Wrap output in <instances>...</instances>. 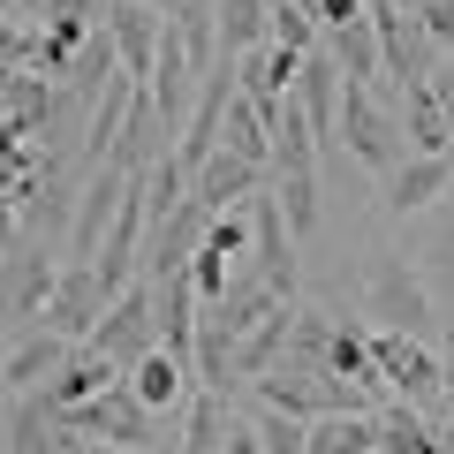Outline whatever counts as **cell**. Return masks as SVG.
<instances>
[{"instance_id": "9", "label": "cell", "mask_w": 454, "mask_h": 454, "mask_svg": "<svg viewBox=\"0 0 454 454\" xmlns=\"http://www.w3.org/2000/svg\"><path fill=\"white\" fill-rule=\"evenodd\" d=\"M98 31L114 38L121 76L145 83V76H152V53H160V31H167V8H145V0H106V8H98Z\"/></svg>"}, {"instance_id": "11", "label": "cell", "mask_w": 454, "mask_h": 454, "mask_svg": "<svg viewBox=\"0 0 454 454\" xmlns=\"http://www.w3.org/2000/svg\"><path fill=\"white\" fill-rule=\"evenodd\" d=\"M250 273H258L280 303H295V235H288V220H280L273 190L250 197Z\"/></svg>"}, {"instance_id": "8", "label": "cell", "mask_w": 454, "mask_h": 454, "mask_svg": "<svg viewBox=\"0 0 454 454\" xmlns=\"http://www.w3.org/2000/svg\"><path fill=\"white\" fill-rule=\"evenodd\" d=\"M121 197H129V175H114V167H83V182H76V220H68V265H91V258H98L114 212H121Z\"/></svg>"}, {"instance_id": "4", "label": "cell", "mask_w": 454, "mask_h": 454, "mask_svg": "<svg viewBox=\"0 0 454 454\" xmlns=\"http://www.w3.org/2000/svg\"><path fill=\"white\" fill-rule=\"evenodd\" d=\"M364 318H372L379 333H417V325L432 318V295L409 273L402 250H379L372 258V273H364Z\"/></svg>"}, {"instance_id": "19", "label": "cell", "mask_w": 454, "mask_h": 454, "mask_svg": "<svg viewBox=\"0 0 454 454\" xmlns=\"http://www.w3.org/2000/svg\"><path fill=\"white\" fill-rule=\"evenodd\" d=\"M447 190H454V160H402L387 175V212L394 220L432 212V205H447Z\"/></svg>"}, {"instance_id": "30", "label": "cell", "mask_w": 454, "mask_h": 454, "mask_svg": "<svg viewBox=\"0 0 454 454\" xmlns=\"http://www.w3.org/2000/svg\"><path fill=\"white\" fill-rule=\"evenodd\" d=\"M227 280H235V250L205 243V250L190 258V288H197V303H220V295H227Z\"/></svg>"}, {"instance_id": "31", "label": "cell", "mask_w": 454, "mask_h": 454, "mask_svg": "<svg viewBox=\"0 0 454 454\" xmlns=\"http://www.w3.org/2000/svg\"><path fill=\"white\" fill-rule=\"evenodd\" d=\"M250 432H258V454H303L310 424L280 417V409H250Z\"/></svg>"}, {"instance_id": "34", "label": "cell", "mask_w": 454, "mask_h": 454, "mask_svg": "<svg viewBox=\"0 0 454 454\" xmlns=\"http://www.w3.org/2000/svg\"><path fill=\"white\" fill-rule=\"evenodd\" d=\"M31 46H38V31L23 38L16 23H0V68H31Z\"/></svg>"}, {"instance_id": "24", "label": "cell", "mask_w": 454, "mask_h": 454, "mask_svg": "<svg viewBox=\"0 0 454 454\" xmlns=\"http://www.w3.org/2000/svg\"><path fill=\"white\" fill-rule=\"evenodd\" d=\"M212 31H220V53H227V61H243L250 46H265L273 8H265V0H212Z\"/></svg>"}, {"instance_id": "3", "label": "cell", "mask_w": 454, "mask_h": 454, "mask_svg": "<svg viewBox=\"0 0 454 454\" xmlns=\"http://www.w3.org/2000/svg\"><path fill=\"white\" fill-rule=\"evenodd\" d=\"M83 348H98V356L114 364V372H137V364L160 348V318H152V280H129V288L106 303V318L91 325V340Z\"/></svg>"}, {"instance_id": "42", "label": "cell", "mask_w": 454, "mask_h": 454, "mask_svg": "<svg viewBox=\"0 0 454 454\" xmlns=\"http://www.w3.org/2000/svg\"><path fill=\"white\" fill-rule=\"evenodd\" d=\"M265 8H310V0H265Z\"/></svg>"}, {"instance_id": "26", "label": "cell", "mask_w": 454, "mask_h": 454, "mask_svg": "<svg viewBox=\"0 0 454 454\" xmlns=\"http://www.w3.org/2000/svg\"><path fill=\"white\" fill-rule=\"evenodd\" d=\"M220 152H235V160L265 167V152H273V129H265V106L258 98H227V121H220Z\"/></svg>"}, {"instance_id": "1", "label": "cell", "mask_w": 454, "mask_h": 454, "mask_svg": "<svg viewBox=\"0 0 454 454\" xmlns=\"http://www.w3.org/2000/svg\"><path fill=\"white\" fill-rule=\"evenodd\" d=\"M333 145L348 152L356 167H372L379 182L409 160V152H402V121H394V114L379 106V91H364V83H340V137H333Z\"/></svg>"}, {"instance_id": "6", "label": "cell", "mask_w": 454, "mask_h": 454, "mask_svg": "<svg viewBox=\"0 0 454 454\" xmlns=\"http://www.w3.org/2000/svg\"><path fill=\"white\" fill-rule=\"evenodd\" d=\"M364 16H372V38H379V83H424L439 68V46L424 38L417 16H402V8H379V0H364Z\"/></svg>"}, {"instance_id": "22", "label": "cell", "mask_w": 454, "mask_h": 454, "mask_svg": "<svg viewBox=\"0 0 454 454\" xmlns=\"http://www.w3.org/2000/svg\"><path fill=\"white\" fill-rule=\"evenodd\" d=\"M325 61L340 68V83H364V91H379V38H372V16L348 23V31H318Z\"/></svg>"}, {"instance_id": "39", "label": "cell", "mask_w": 454, "mask_h": 454, "mask_svg": "<svg viewBox=\"0 0 454 454\" xmlns=\"http://www.w3.org/2000/svg\"><path fill=\"white\" fill-rule=\"evenodd\" d=\"M16 16H38V23H46V16H53V0H16Z\"/></svg>"}, {"instance_id": "28", "label": "cell", "mask_w": 454, "mask_h": 454, "mask_svg": "<svg viewBox=\"0 0 454 454\" xmlns=\"http://www.w3.org/2000/svg\"><path fill=\"white\" fill-rule=\"evenodd\" d=\"M8 454H61V432L38 394H16V409H8Z\"/></svg>"}, {"instance_id": "40", "label": "cell", "mask_w": 454, "mask_h": 454, "mask_svg": "<svg viewBox=\"0 0 454 454\" xmlns=\"http://www.w3.org/2000/svg\"><path fill=\"white\" fill-rule=\"evenodd\" d=\"M439 454H454V409L439 417Z\"/></svg>"}, {"instance_id": "18", "label": "cell", "mask_w": 454, "mask_h": 454, "mask_svg": "<svg viewBox=\"0 0 454 454\" xmlns=\"http://www.w3.org/2000/svg\"><path fill=\"white\" fill-rule=\"evenodd\" d=\"M152 318H160V348L175 364H190V348H197V288H190V273L152 280Z\"/></svg>"}, {"instance_id": "2", "label": "cell", "mask_w": 454, "mask_h": 454, "mask_svg": "<svg viewBox=\"0 0 454 454\" xmlns=\"http://www.w3.org/2000/svg\"><path fill=\"white\" fill-rule=\"evenodd\" d=\"M53 424H61V432H76V439H98V447H121V454L160 447V417H152L129 387H106L98 402L68 409V417H53Z\"/></svg>"}, {"instance_id": "33", "label": "cell", "mask_w": 454, "mask_h": 454, "mask_svg": "<svg viewBox=\"0 0 454 454\" xmlns=\"http://www.w3.org/2000/svg\"><path fill=\"white\" fill-rule=\"evenodd\" d=\"M310 16H318V31H348V23H364V0H310Z\"/></svg>"}, {"instance_id": "14", "label": "cell", "mask_w": 454, "mask_h": 454, "mask_svg": "<svg viewBox=\"0 0 454 454\" xmlns=\"http://www.w3.org/2000/svg\"><path fill=\"white\" fill-rule=\"evenodd\" d=\"M160 160H175V137L160 129V114H152V98L137 91L129 121H121V137H114V152H106L98 167H114V175H129V182H137V175H152Z\"/></svg>"}, {"instance_id": "25", "label": "cell", "mask_w": 454, "mask_h": 454, "mask_svg": "<svg viewBox=\"0 0 454 454\" xmlns=\"http://www.w3.org/2000/svg\"><path fill=\"white\" fill-rule=\"evenodd\" d=\"M303 454H379V409H348V417H318Z\"/></svg>"}, {"instance_id": "21", "label": "cell", "mask_w": 454, "mask_h": 454, "mask_svg": "<svg viewBox=\"0 0 454 454\" xmlns=\"http://www.w3.org/2000/svg\"><path fill=\"white\" fill-rule=\"evenodd\" d=\"M121 387H129L137 402L152 409V417H167V409H175L182 394L197 387V379H190V364H175V356H167V348H152V356L137 364V372H121Z\"/></svg>"}, {"instance_id": "43", "label": "cell", "mask_w": 454, "mask_h": 454, "mask_svg": "<svg viewBox=\"0 0 454 454\" xmlns=\"http://www.w3.org/2000/svg\"><path fill=\"white\" fill-rule=\"evenodd\" d=\"M145 8H167V0H145Z\"/></svg>"}, {"instance_id": "20", "label": "cell", "mask_w": 454, "mask_h": 454, "mask_svg": "<svg viewBox=\"0 0 454 454\" xmlns=\"http://www.w3.org/2000/svg\"><path fill=\"white\" fill-rule=\"evenodd\" d=\"M295 68H303V61H295V53H280L273 38H265V46H250L243 61H235V91H243V98H258V106L273 114L280 98L295 91Z\"/></svg>"}, {"instance_id": "5", "label": "cell", "mask_w": 454, "mask_h": 454, "mask_svg": "<svg viewBox=\"0 0 454 454\" xmlns=\"http://www.w3.org/2000/svg\"><path fill=\"white\" fill-rule=\"evenodd\" d=\"M372 372H379V394L387 402H439V348H424L417 333H379L372 325Z\"/></svg>"}, {"instance_id": "16", "label": "cell", "mask_w": 454, "mask_h": 454, "mask_svg": "<svg viewBox=\"0 0 454 454\" xmlns=\"http://www.w3.org/2000/svg\"><path fill=\"white\" fill-rule=\"evenodd\" d=\"M295 106H303V121H310V137H318V152L340 137V68L325 61V46L318 53H303V68H295Z\"/></svg>"}, {"instance_id": "15", "label": "cell", "mask_w": 454, "mask_h": 454, "mask_svg": "<svg viewBox=\"0 0 454 454\" xmlns=\"http://www.w3.org/2000/svg\"><path fill=\"white\" fill-rule=\"evenodd\" d=\"M106 387H121V372H114L98 348H68V364L38 387V402H46V417H68V409H83V402H98Z\"/></svg>"}, {"instance_id": "7", "label": "cell", "mask_w": 454, "mask_h": 454, "mask_svg": "<svg viewBox=\"0 0 454 454\" xmlns=\"http://www.w3.org/2000/svg\"><path fill=\"white\" fill-rule=\"evenodd\" d=\"M106 280H98V265H61V280H53V295H46V310H38V325L46 333H61V340H91V325L106 318Z\"/></svg>"}, {"instance_id": "41", "label": "cell", "mask_w": 454, "mask_h": 454, "mask_svg": "<svg viewBox=\"0 0 454 454\" xmlns=\"http://www.w3.org/2000/svg\"><path fill=\"white\" fill-rule=\"evenodd\" d=\"M379 8H402V16H417V8H424V0H379Z\"/></svg>"}, {"instance_id": "32", "label": "cell", "mask_w": 454, "mask_h": 454, "mask_svg": "<svg viewBox=\"0 0 454 454\" xmlns=\"http://www.w3.org/2000/svg\"><path fill=\"white\" fill-rule=\"evenodd\" d=\"M417 23H424V38L439 46V61H454V0H424Z\"/></svg>"}, {"instance_id": "17", "label": "cell", "mask_w": 454, "mask_h": 454, "mask_svg": "<svg viewBox=\"0 0 454 454\" xmlns=\"http://www.w3.org/2000/svg\"><path fill=\"white\" fill-rule=\"evenodd\" d=\"M68 348H76V340H61V333H46V325H31V333L0 356V394H38V387H46V379L68 364Z\"/></svg>"}, {"instance_id": "29", "label": "cell", "mask_w": 454, "mask_h": 454, "mask_svg": "<svg viewBox=\"0 0 454 454\" xmlns=\"http://www.w3.org/2000/svg\"><path fill=\"white\" fill-rule=\"evenodd\" d=\"M227 447V394H197L182 424V454H220Z\"/></svg>"}, {"instance_id": "27", "label": "cell", "mask_w": 454, "mask_h": 454, "mask_svg": "<svg viewBox=\"0 0 454 454\" xmlns=\"http://www.w3.org/2000/svg\"><path fill=\"white\" fill-rule=\"evenodd\" d=\"M379 454H439V424L409 402H387L379 409Z\"/></svg>"}, {"instance_id": "12", "label": "cell", "mask_w": 454, "mask_h": 454, "mask_svg": "<svg viewBox=\"0 0 454 454\" xmlns=\"http://www.w3.org/2000/svg\"><path fill=\"white\" fill-rule=\"evenodd\" d=\"M402 106H394V121H402V152L409 160H454V121L447 106L432 98V83H402Z\"/></svg>"}, {"instance_id": "13", "label": "cell", "mask_w": 454, "mask_h": 454, "mask_svg": "<svg viewBox=\"0 0 454 454\" xmlns=\"http://www.w3.org/2000/svg\"><path fill=\"white\" fill-rule=\"evenodd\" d=\"M190 197L212 212V220H220V212H243L250 197H265V167L235 160V152H212V160L190 175Z\"/></svg>"}, {"instance_id": "37", "label": "cell", "mask_w": 454, "mask_h": 454, "mask_svg": "<svg viewBox=\"0 0 454 454\" xmlns=\"http://www.w3.org/2000/svg\"><path fill=\"white\" fill-rule=\"evenodd\" d=\"M220 454H258V432H250V424H227V447Z\"/></svg>"}, {"instance_id": "38", "label": "cell", "mask_w": 454, "mask_h": 454, "mask_svg": "<svg viewBox=\"0 0 454 454\" xmlns=\"http://www.w3.org/2000/svg\"><path fill=\"white\" fill-rule=\"evenodd\" d=\"M53 432H61V424H53ZM61 454H106V447H98V439H76V432H61Z\"/></svg>"}, {"instance_id": "10", "label": "cell", "mask_w": 454, "mask_h": 454, "mask_svg": "<svg viewBox=\"0 0 454 454\" xmlns=\"http://www.w3.org/2000/svg\"><path fill=\"white\" fill-rule=\"evenodd\" d=\"M53 280H61V265L46 258V243H8L0 250V318H31L38 325Z\"/></svg>"}, {"instance_id": "36", "label": "cell", "mask_w": 454, "mask_h": 454, "mask_svg": "<svg viewBox=\"0 0 454 454\" xmlns=\"http://www.w3.org/2000/svg\"><path fill=\"white\" fill-rule=\"evenodd\" d=\"M439 394H447V409H454V325H447V340H439Z\"/></svg>"}, {"instance_id": "35", "label": "cell", "mask_w": 454, "mask_h": 454, "mask_svg": "<svg viewBox=\"0 0 454 454\" xmlns=\"http://www.w3.org/2000/svg\"><path fill=\"white\" fill-rule=\"evenodd\" d=\"M424 83H432V98H439V106H447V121H454V61H439V68H432V76H424Z\"/></svg>"}, {"instance_id": "23", "label": "cell", "mask_w": 454, "mask_h": 454, "mask_svg": "<svg viewBox=\"0 0 454 454\" xmlns=\"http://www.w3.org/2000/svg\"><path fill=\"white\" fill-rule=\"evenodd\" d=\"M265 190H273L280 220H288L295 243H310L318 235V167H288V175H265Z\"/></svg>"}]
</instances>
